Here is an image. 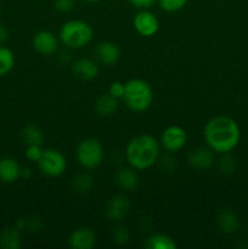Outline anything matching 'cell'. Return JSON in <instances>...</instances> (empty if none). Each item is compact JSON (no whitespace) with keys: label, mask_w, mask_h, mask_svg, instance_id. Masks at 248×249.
<instances>
[{"label":"cell","mask_w":248,"mask_h":249,"mask_svg":"<svg viewBox=\"0 0 248 249\" xmlns=\"http://www.w3.org/2000/svg\"><path fill=\"white\" fill-rule=\"evenodd\" d=\"M240 139V126L230 117H214L204 126V140L214 152L230 153L238 145Z\"/></svg>","instance_id":"cell-1"},{"label":"cell","mask_w":248,"mask_h":249,"mask_svg":"<svg viewBox=\"0 0 248 249\" xmlns=\"http://www.w3.org/2000/svg\"><path fill=\"white\" fill-rule=\"evenodd\" d=\"M125 157L134 169H148L159 157V142L148 134L135 136L126 146Z\"/></svg>","instance_id":"cell-2"},{"label":"cell","mask_w":248,"mask_h":249,"mask_svg":"<svg viewBox=\"0 0 248 249\" xmlns=\"http://www.w3.org/2000/svg\"><path fill=\"white\" fill-rule=\"evenodd\" d=\"M123 100L131 111H146L153 101L152 88L143 79H130L125 83Z\"/></svg>","instance_id":"cell-3"},{"label":"cell","mask_w":248,"mask_h":249,"mask_svg":"<svg viewBox=\"0 0 248 249\" xmlns=\"http://www.w3.org/2000/svg\"><path fill=\"white\" fill-rule=\"evenodd\" d=\"M91 26L80 19H71L66 22L60 31V39L67 48L82 49L92 39Z\"/></svg>","instance_id":"cell-4"},{"label":"cell","mask_w":248,"mask_h":249,"mask_svg":"<svg viewBox=\"0 0 248 249\" xmlns=\"http://www.w3.org/2000/svg\"><path fill=\"white\" fill-rule=\"evenodd\" d=\"M77 160L85 169H94L102 163L104 147L97 139L88 138L79 142L77 147Z\"/></svg>","instance_id":"cell-5"},{"label":"cell","mask_w":248,"mask_h":249,"mask_svg":"<svg viewBox=\"0 0 248 249\" xmlns=\"http://www.w3.org/2000/svg\"><path fill=\"white\" fill-rule=\"evenodd\" d=\"M38 165L44 175L50 178H57L66 172L67 160L60 151L48 148V150L43 151V155L38 160Z\"/></svg>","instance_id":"cell-6"},{"label":"cell","mask_w":248,"mask_h":249,"mask_svg":"<svg viewBox=\"0 0 248 249\" xmlns=\"http://www.w3.org/2000/svg\"><path fill=\"white\" fill-rule=\"evenodd\" d=\"M134 28L140 36L145 38L153 36L159 29V21L155 14L146 10H141L134 17Z\"/></svg>","instance_id":"cell-7"},{"label":"cell","mask_w":248,"mask_h":249,"mask_svg":"<svg viewBox=\"0 0 248 249\" xmlns=\"http://www.w3.org/2000/svg\"><path fill=\"white\" fill-rule=\"evenodd\" d=\"M187 135L184 128L179 125H170L163 131L160 143L168 152H177L186 145Z\"/></svg>","instance_id":"cell-8"},{"label":"cell","mask_w":248,"mask_h":249,"mask_svg":"<svg viewBox=\"0 0 248 249\" xmlns=\"http://www.w3.org/2000/svg\"><path fill=\"white\" fill-rule=\"evenodd\" d=\"M129 209H130V202L128 197L123 194H118L108 199L105 213L109 220L121 221L129 213Z\"/></svg>","instance_id":"cell-9"},{"label":"cell","mask_w":248,"mask_h":249,"mask_svg":"<svg viewBox=\"0 0 248 249\" xmlns=\"http://www.w3.org/2000/svg\"><path fill=\"white\" fill-rule=\"evenodd\" d=\"M58 41L55 34L50 31H40L34 36L33 48L40 55H53L57 50Z\"/></svg>","instance_id":"cell-10"},{"label":"cell","mask_w":248,"mask_h":249,"mask_svg":"<svg viewBox=\"0 0 248 249\" xmlns=\"http://www.w3.org/2000/svg\"><path fill=\"white\" fill-rule=\"evenodd\" d=\"M70 247L73 249H91L96 243V235L89 228H79L70 236Z\"/></svg>","instance_id":"cell-11"},{"label":"cell","mask_w":248,"mask_h":249,"mask_svg":"<svg viewBox=\"0 0 248 249\" xmlns=\"http://www.w3.org/2000/svg\"><path fill=\"white\" fill-rule=\"evenodd\" d=\"M95 53H96L97 60L105 66L117 65L121 58V50L112 41H102V43L97 44Z\"/></svg>","instance_id":"cell-12"},{"label":"cell","mask_w":248,"mask_h":249,"mask_svg":"<svg viewBox=\"0 0 248 249\" xmlns=\"http://www.w3.org/2000/svg\"><path fill=\"white\" fill-rule=\"evenodd\" d=\"M21 167L18 162L12 157L0 158V181L12 184L21 178Z\"/></svg>","instance_id":"cell-13"},{"label":"cell","mask_w":248,"mask_h":249,"mask_svg":"<svg viewBox=\"0 0 248 249\" xmlns=\"http://www.w3.org/2000/svg\"><path fill=\"white\" fill-rule=\"evenodd\" d=\"M72 71L80 79L92 80L99 74V66L90 58H79L72 65Z\"/></svg>","instance_id":"cell-14"},{"label":"cell","mask_w":248,"mask_h":249,"mask_svg":"<svg viewBox=\"0 0 248 249\" xmlns=\"http://www.w3.org/2000/svg\"><path fill=\"white\" fill-rule=\"evenodd\" d=\"M189 164L195 169H208L214 162V156L211 148L198 147L189 153Z\"/></svg>","instance_id":"cell-15"},{"label":"cell","mask_w":248,"mask_h":249,"mask_svg":"<svg viewBox=\"0 0 248 249\" xmlns=\"http://www.w3.org/2000/svg\"><path fill=\"white\" fill-rule=\"evenodd\" d=\"M216 224L221 232L225 235H232L238 230L240 220L235 212L231 209H224L219 213L218 218H216Z\"/></svg>","instance_id":"cell-16"},{"label":"cell","mask_w":248,"mask_h":249,"mask_svg":"<svg viewBox=\"0 0 248 249\" xmlns=\"http://www.w3.org/2000/svg\"><path fill=\"white\" fill-rule=\"evenodd\" d=\"M22 245L21 232L16 226H10L0 232V247L4 249H18Z\"/></svg>","instance_id":"cell-17"},{"label":"cell","mask_w":248,"mask_h":249,"mask_svg":"<svg viewBox=\"0 0 248 249\" xmlns=\"http://www.w3.org/2000/svg\"><path fill=\"white\" fill-rule=\"evenodd\" d=\"M116 182L122 190L133 191L139 185V177L133 169L123 168L119 169L116 174Z\"/></svg>","instance_id":"cell-18"},{"label":"cell","mask_w":248,"mask_h":249,"mask_svg":"<svg viewBox=\"0 0 248 249\" xmlns=\"http://www.w3.org/2000/svg\"><path fill=\"white\" fill-rule=\"evenodd\" d=\"M95 109L97 114L101 117H109L116 113L118 109V99L112 96L111 94H105L97 99L95 104Z\"/></svg>","instance_id":"cell-19"},{"label":"cell","mask_w":248,"mask_h":249,"mask_svg":"<svg viewBox=\"0 0 248 249\" xmlns=\"http://www.w3.org/2000/svg\"><path fill=\"white\" fill-rule=\"evenodd\" d=\"M145 247L147 249H177L174 238L165 233H153L146 240Z\"/></svg>","instance_id":"cell-20"},{"label":"cell","mask_w":248,"mask_h":249,"mask_svg":"<svg viewBox=\"0 0 248 249\" xmlns=\"http://www.w3.org/2000/svg\"><path fill=\"white\" fill-rule=\"evenodd\" d=\"M22 139L27 146L39 145L40 146L44 141L43 131L34 124H28L22 130Z\"/></svg>","instance_id":"cell-21"},{"label":"cell","mask_w":248,"mask_h":249,"mask_svg":"<svg viewBox=\"0 0 248 249\" xmlns=\"http://www.w3.org/2000/svg\"><path fill=\"white\" fill-rule=\"evenodd\" d=\"M15 67V55L11 49L0 45V77L9 74Z\"/></svg>","instance_id":"cell-22"},{"label":"cell","mask_w":248,"mask_h":249,"mask_svg":"<svg viewBox=\"0 0 248 249\" xmlns=\"http://www.w3.org/2000/svg\"><path fill=\"white\" fill-rule=\"evenodd\" d=\"M94 180H92L91 175L83 173V174L77 175L72 181V187L75 192L78 194H88L91 190Z\"/></svg>","instance_id":"cell-23"},{"label":"cell","mask_w":248,"mask_h":249,"mask_svg":"<svg viewBox=\"0 0 248 249\" xmlns=\"http://www.w3.org/2000/svg\"><path fill=\"white\" fill-rule=\"evenodd\" d=\"M159 7L165 12H177L187 4V0H157Z\"/></svg>","instance_id":"cell-24"},{"label":"cell","mask_w":248,"mask_h":249,"mask_svg":"<svg viewBox=\"0 0 248 249\" xmlns=\"http://www.w3.org/2000/svg\"><path fill=\"white\" fill-rule=\"evenodd\" d=\"M219 168L225 174H232L236 169L235 158L229 155V153H224V156L220 160V163H219Z\"/></svg>","instance_id":"cell-25"},{"label":"cell","mask_w":248,"mask_h":249,"mask_svg":"<svg viewBox=\"0 0 248 249\" xmlns=\"http://www.w3.org/2000/svg\"><path fill=\"white\" fill-rule=\"evenodd\" d=\"M129 231L125 226H117L116 229H113V241L119 246H124L129 242Z\"/></svg>","instance_id":"cell-26"},{"label":"cell","mask_w":248,"mask_h":249,"mask_svg":"<svg viewBox=\"0 0 248 249\" xmlns=\"http://www.w3.org/2000/svg\"><path fill=\"white\" fill-rule=\"evenodd\" d=\"M41 155H43V150L40 148L39 145H29L27 146L26 150V157L27 160H29L31 162H36L40 160Z\"/></svg>","instance_id":"cell-27"},{"label":"cell","mask_w":248,"mask_h":249,"mask_svg":"<svg viewBox=\"0 0 248 249\" xmlns=\"http://www.w3.org/2000/svg\"><path fill=\"white\" fill-rule=\"evenodd\" d=\"M124 90H125V84L121 82H113L109 87L108 94H111L116 99H123Z\"/></svg>","instance_id":"cell-28"},{"label":"cell","mask_w":248,"mask_h":249,"mask_svg":"<svg viewBox=\"0 0 248 249\" xmlns=\"http://www.w3.org/2000/svg\"><path fill=\"white\" fill-rule=\"evenodd\" d=\"M75 0H55V7L60 12H70L74 7Z\"/></svg>","instance_id":"cell-29"},{"label":"cell","mask_w":248,"mask_h":249,"mask_svg":"<svg viewBox=\"0 0 248 249\" xmlns=\"http://www.w3.org/2000/svg\"><path fill=\"white\" fill-rule=\"evenodd\" d=\"M131 5H134L135 7L141 10H146L150 9L153 4H155L157 0H128Z\"/></svg>","instance_id":"cell-30"},{"label":"cell","mask_w":248,"mask_h":249,"mask_svg":"<svg viewBox=\"0 0 248 249\" xmlns=\"http://www.w3.org/2000/svg\"><path fill=\"white\" fill-rule=\"evenodd\" d=\"M7 38H9V32L5 28V26L0 24V44L5 43L7 40Z\"/></svg>","instance_id":"cell-31"},{"label":"cell","mask_w":248,"mask_h":249,"mask_svg":"<svg viewBox=\"0 0 248 249\" xmlns=\"http://www.w3.org/2000/svg\"><path fill=\"white\" fill-rule=\"evenodd\" d=\"M15 226H16L18 230H22V229L27 226V221L24 220V219H18V220L16 221V224H15Z\"/></svg>","instance_id":"cell-32"},{"label":"cell","mask_w":248,"mask_h":249,"mask_svg":"<svg viewBox=\"0 0 248 249\" xmlns=\"http://www.w3.org/2000/svg\"><path fill=\"white\" fill-rule=\"evenodd\" d=\"M84 1H87V2H99V1H101V0H84Z\"/></svg>","instance_id":"cell-33"},{"label":"cell","mask_w":248,"mask_h":249,"mask_svg":"<svg viewBox=\"0 0 248 249\" xmlns=\"http://www.w3.org/2000/svg\"><path fill=\"white\" fill-rule=\"evenodd\" d=\"M0 14H1V6H0Z\"/></svg>","instance_id":"cell-34"}]
</instances>
